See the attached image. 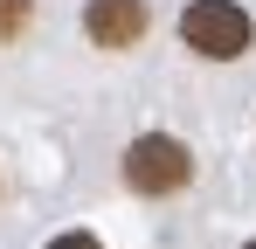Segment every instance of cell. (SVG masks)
Returning <instances> with one entry per match:
<instances>
[{"label": "cell", "instance_id": "3957f363", "mask_svg": "<svg viewBox=\"0 0 256 249\" xmlns=\"http://www.w3.org/2000/svg\"><path fill=\"white\" fill-rule=\"evenodd\" d=\"M146 28H152V7H146V0H90L84 7V35L97 42V48H111V56L138 48Z\"/></svg>", "mask_w": 256, "mask_h": 249}, {"label": "cell", "instance_id": "7a4b0ae2", "mask_svg": "<svg viewBox=\"0 0 256 249\" xmlns=\"http://www.w3.org/2000/svg\"><path fill=\"white\" fill-rule=\"evenodd\" d=\"M118 180H125L138 201H166L194 180V152L173 138V132H138L125 152H118Z\"/></svg>", "mask_w": 256, "mask_h": 249}, {"label": "cell", "instance_id": "6da1fadb", "mask_svg": "<svg viewBox=\"0 0 256 249\" xmlns=\"http://www.w3.org/2000/svg\"><path fill=\"white\" fill-rule=\"evenodd\" d=\"M180 42L201 62H242L256 48V21L242 0H187L180 7Z\"/></svg>", "mask_w": 256, "mask_h": 249}, {"label": "cell", "instance_id": "8992f818", "mask_svg": "<svg viewBox=\"0 0 256 249\" xmlns=\"http://www.w3.org/2000/svg\"><path fill=\"white\" fill-rule=\"evenodd\" d=\"M242 249H256V242H242Z\"/></svg>", "mask_w": 256, "mask_h": 249}, {"label": "cell", "instance_id": "277c9868", "mask_svg": "<svg viewBox=\"0 0 256 249\" xmlns=\"http://www.w3.org/2000/svg\"><path fill=\"white\" fill-rule=\"evenodd\" d=\"M35 21V0H0V42H21Z\"/></svg>", "mask_w": 256, "mask_h": 249}, {"label": "cell", "instance_id": "5b68a950", "mask_svg": "<svg viewBox=\"0 0 256 249\" xmlns=\"http://www.w3.org/2000/svg\"><path fill=\"white\" fill-rule=\"evenodd\" d=\"M42 249H104V242H97L90 228H62V236H48Z\"/></svg>", "mask_w": 256, "mask_h": 249}]
</instances>
